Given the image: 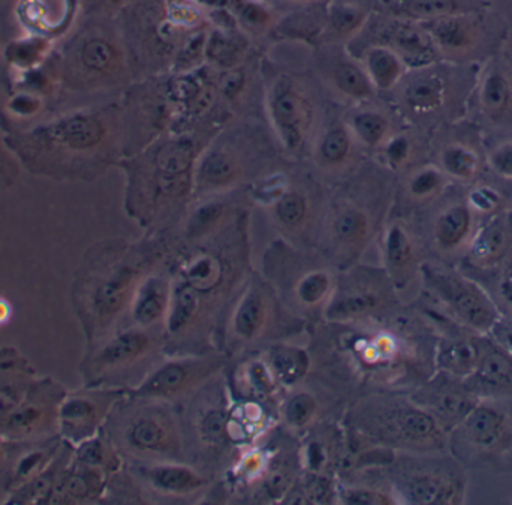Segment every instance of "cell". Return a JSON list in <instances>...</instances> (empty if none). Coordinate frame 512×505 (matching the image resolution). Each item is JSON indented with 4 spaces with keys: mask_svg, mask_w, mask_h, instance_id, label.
<instances>
[{
    "mask_svg": "<svg viewBox=\"0 0 512 505\" xmlns=\"http://www.w3.org/2000/svg\"><path fill=\"white\" fill-rule=\"evenodd\" d=\"M354 420L375 446L411 455L448 452L447 432L406 393L381 392L363 399Z\"/></svg>",
    "mask_w": 512,
    "mask_h": 505,
    "instance_id": "cell-1",
    "label": "cell"
},
{
    "mask_svg": "<svg viewBox=\"0 0 512 505\" xmlns=\"http://www.w3.org/2000/svg\"><path fill=\"white\" fill-rule=\"evenodd\" d=\"M448 453L468 471L512 474V399H481L448 434Z\"/></svg>",
    "mask_w": 512,
    "mask_h": 505,
    "instance_id": "cell-2",
    "label": "cell"
},
{
    "mask_svg": "<svg viewBox=\"0 0 512 505\" xmlns=\"http://www.w3.org/2000/svg\"><path fill=\"white\" fill-rule=\"evenodd\" d=\"M385 468L397 503L462 505L468 501L469 471L448 452L403 453Z\"/></svg>",
    "mask_w": 512,
    "mask_h": 505,
    "instance_id": "cell-3",
    "label": "cell"
},
{
    "mask_svg": "<svg viewBox=\"0 0 512 505\" xmlns=\"http://www.w3.org/2000/svg\"><path fill=\"white\" fill-rule=\"evenodd\" d=\"M420 279L424 303L472 332L486 335L501 317L486 288L463 270L424 263Z\"/></svg>",
    "mask_w": 512,
    "mask_h": 505,
    "instance_id": "cell-4",
    "label": "cell"
},
{
    "mask_svg": "<svg viewBox=\"0 0 512 505\" xmlns=\"http://www.w3.org/2000/svg\"><path fill=\"white\" fill-rule=\"evenodd\" d=\"M267 258L268 284L292 311L310 315L327 308L337 281L328 260L300 254L282 242Z\"/></svg>",
    "mask_w": 512,
    "mask_h": 505,
    "instance_id": "cell-5",
    "label": "cell"
},
{
    "mask_svg": "<svg viewBox=\"0 0 512 505\" xmlns=\"http://www.w3.org/2000/svg\"><path fill=\"white\" fill-rule=\"evenodd\" d=\"M345 272L342 279H337L325 308L328 320H385L402 311L399 293L384 269L351 267Z\"/></svg>",
    "mask_w": 512,
    "mask_h": 505,
    "instance_id": "cell-6",
    "label": "cell"
},
{
    "mask_svg": "<svg viewBox=\"0 0 512 505\" xmlns=\"http://www.w3.org/2000/svg\"><path fill=\"white\" fill-rule=\"evenodd\" d=\"M268 123L277 143L289 155H298L312 137L315 107L300 78L279 72L265 87Z\"/></svg>",
    "mask_w": 512,
    "mask_h": 505,
    "instance_id": "cell-7",
    "label": "cell"
},
{
    "mask_svg": "<svg viewBox=\"0 0 512 505\" xmlns=\"http://www.w3.org/2000/svg\"><path fill=\"white\" fill-rule=\"evenodd\" d=\"M143 399L140 407H131L117 425L119 443L126 452L138 458L162 462L176 459L180 449L179 428L176 417L159 399L149 405Z\"/></svg>",
    "mask_w": 512,
    "mask_h": 505,
    "instance_id": "cell-8",
    "label": "cell"
},
{
    "mask_svg": "<svg viewBox=\"0 0 512 505\" xmlns=\"http://www.w3.org/2000/svg\"><path fill=\"white\" fill-rule=\"evenodd\" d=\"M375 231V210L369 200L357 194L339 197L324 222V248L327 260L342 270L351 269L361 257Z\"/></svg>",
    "mask_w": 512,
    "mask_h": 505,
    "instance_id": "cell-9",
    "label": "cell"
},
{
    "mask_svg": "<svg viewBox=\"0 0 512 505\" xmlns=\"http://www.w3.org/2000/svg\"><path fill=\"white\" fill-rule=\"evenodd\" d=\"M198 155L194 141L185 135H173L156 144L149 162V188L156 207H174L194 191Z\"/></svg>",
    "mask_w": 512,
    "mask_h": 505,
    "instance_id": "cell-10",
    "label": "cell"
},
{
    "mask_svg": "<svg viewBox=\"0 0 512 505\" xmlns=\"http://www.w3.org/2000/svg\"><path fill=\"white\" fill-rule=\"evenodd\" d=\"M385 45L396 51L408 68L423 69L438 60L439 50L423 24L408 18H375L367 21L364 29L346 47Z\"/></svg>",
    "mask_w": 512,
    "mask_h": 505,
    "instance_id": "cell-11",
    "label": "cell"
},
{
    "mask_svg": "<svg viewBox=\"0 0 512 505\" xmlns=\"http://www.w3.org/2000/svg\"><path fill=\"white\" fill-rule=\"evenodd\" d=\"M408 396L447 434L459 426L481 401L466 378L454 377L442 371L433 372Z\"/></svg>",
    "mask_w": 512,
    "mask_h": 505,
    "instance_id": "cell-12",
    "label": "cell"
},
{
    "mask_svg": "<svg viewBox=\"0 0 512 505\" xmlns=\"http://www.w3.org/2000/svg\"><path fill=\"white\" fill-rule=\"evenodd\" d=\"M195 243V242H192ZM198 246L180 263L177 281L197 291L206 306L224 297L239 278V267L227 257L225 248Z\"/></svg>",
    "mask_w": 512,
    "mask_h": 505,
    "instance_id": "cell-13",
    "label": "cell"
},
{
    "mask_svg": "<svg viewBox=\"0 0 512 505\" xmlns=\"http://www.w3.org/2000/svg\"><path fill=\"white\" fill-rule=\"evenodd\" d=\"M237 138L221 137L201 150L194 168V194L215 195L242 182L246 174L245 152Z\"/></svg>",
    "mask_w": 512,
    "mask_h": 505,
    "instance_id": "cell-14",
    "label": "cell"
},
{
    "mask_svg": "<svg viewBox=\"0 0 512 505\" xmlns=\"http://www.w3.org/2000/svg\"><path fill=\"white\" fill-rule=\"evenodd\" d=\"M511 263L512 209L504 207L478 225L465 254L468 272H463L477 278L504 269Z\"/></svg>",
    "mask_w": 512,
    "mask_h": 505,
    "instance_id": "cell-15",
    "label": "cell"
},
{
    "mask_svg": "<svg viewBox=\"0 0 512 505\" xmlns=\"http://www.w3.org/2000/svg\"><path fill=\"white\" fill-rule=\"evenodd\" d=\"M222 368L221 357H189L171 360L159 366L143 384L135 390L137 398L164 399L182 396L215 375Z\"/></svg>",
    "mask_w": 512,
    "mask_h": 505,
    "instance_id": "cell-16",
    "label": "cell"
},
{
    "mask_svg": "<svg viewBox=\"0 0 512 505\" xmlns=\"http://www.w3.org/2000/svg\"><path fill=\"white\" fill-rule=\"evenodd\" d=\"M315 59L328 84L337 95L351 102H366L376 95L375 87L360 59L345 44H321Z\"/></svg>",
    "mask_w": 512,
    "mask_h": 505,
    "instance_id": "cell-17",
    "label": "cell"
},
{
    "mask_svg": "<svg viewBox=\"0 0 512 505\" xmlns=\"http://www.w3.org/2000/svg\"><path fill=\"white\" fill-rule=\"evenodd\" d=\"M141 263L123 261L108 270L107 275L99 279L90 294L89 302L84 303L92 329L108 326L123 306L131 302L135 288L141 281Z\"/></svg>",
    "mask_w": 512,
    "mask_h": 505,
    "instance_id": "cell-18",
    "label": "cell"
},
{
    "mask_svg": "<svg viewBox=\"0 0 512 505\" xmlns=\"http://www.w3.org/2000/svg\"><path fill=\"white\" fill-rule=\"evenodd\" d=\"M273 287L261 278H252L231 314V338L240 344H255L267 335L273 320Z\"/></svg>",
    "mask_w": 512,
    "mask_h": 505,
    "instance_id": "cell-19",
    "label": "cell"
},
{
    "mask_svg": "<svg viewBox=\"0 0 512 505\" xmlns=\"http://www.w3.org/2000/svg\"><path fill=\"white\" fill-rule=\"evenodd\" d=\"M382 260L388 278L393 282L397 293L406 290L415 279L421 276L420 249L408 225L391 222L382 236Z\"/></svg>",
    "mask_w": 512,
    "mask_h": 505,
    "instance_id": "cell-20",
    "label": "cell"
},
{
    "mask_svg": "<svg viewBox=\"0 0 512 505\" xmlns=\"http://www.w3.org/2000/svg\"><path fill=\"white\" fill-rule=\"evenodd\" d=\"M478 225V216L472 212L466 200L454 201L442 207L432 224V240L436 251L447 257L462 252L466 254Z\"/></svg>",
    "mask_w": 512,
    "mask_h": 505,
    "instance_id": "cell-21",
    "label": "cell"
},
{
    "mask_svg": "<svg viewBox=\"0 0 512 505\" xmlns=\"http://www.w3.org/2000/svg\"><path fill=\"white\" fill-rule=\"evenodd\" d=\"M466 380L480 399H512V356L484 335L477 369Z\"/></svg>",
    "mask_w": 512,
    "mask_h": 505,
    "instance_id": "cell-22",
    "label": "cell"
},
{
    "mask_svg": "<svg viewBox=\"0 0 512 505\" xmlns=\"http://www.w3.org/2000/svg\"><path fill=\"white\" fill-rule=\"evenodd\" d=\"M155 342V336L150 335L149 329H143V327L125 330L119 335L111 336L93 354L90 374L104 375L134 365L149 354V351L155 347Z\"/></svg>",
    "mask_w": 512,
    "mask_h": 505,
    "instance_id": "cell-23",
    "label": "cell"
},
{
    "mask_svg": "<svg viewBox=\"0 0 512 505\" xmlns=\"http://www.w3.org/2000/svg\"><path fill=\"white\" fill-rule=\"evenodd\" d=\"M328 2L294 6L277 17L270 33L273 41L304 42L316 48L322 44L327 29Z\"/></svg>",
    "mask_w": 512,
    "mask_h": 505,
    "instance_id": "cell-24",
    "label": "cell"
},
{
    "mask_svg": "<svg viewBox=\"0 0 512 505\" xmlns=\"http://www.w3.org/2000/svg\"><path fill=\"white\" fill-rule=\"evenodd\" d=\"M110 398L101 395L71 396L59 410L62 434L74 443L87 441L110 410Z\"/></svg>",
    "mask_w": 512,
    "mask_h": 505,
    "instance_id": "cell-25",
    "label": "cell"
},
{
    "mask_svg": "<svg viewBox=\"0 0 512 505\" xmlns=\"http://www.w3.org/2000/svg\"><path fill=\"white\" fill-rule=\"evenodd\" d=\"M171 299V278L150 273L141 279L131 299V314L138 327L149 329L164 320Z\"/></svg>",
    "mask_w": 512,
    "mask_h": 505,
    "instance_id": "cell-26",
    "label": "cell"
},
{
    "mask_svg": "<svg viewBox=\"0 0 512 505\" xmlns=\"http://www.w3.org/2000/svg\"><path fill=\"white\" fill-rule=\"evenodd\" d=\"M251 41L236 24H210L206 42V65L219 71H228L243 65L251 50Z\"/></svg>",
    "mask_w": 512,
    "mask_h": 505,
    "instance_id": "cell-27",
    "label": "cell"
},
{
    "mask_svg": "<svg viewBox=\"0 0 512 505\" xmlns=\"http://www.w3.org/2000/svg\"><path fill=\"white\" fill-rule=\"evenodd\" d=\"M372 17L369 0H330L322 44L348 45Z\"/></svg>",
    "mask_w": 512,
    "mask_h": 505,
    "instance_id": "cell-28",
    "label": "cell"
},
{
    "mask_svg": "<svg viewBox=\"0 0 512 505\" xmlns=\"http://www.w3.org/2000/svg\"><path fill=\"white\" fill-rule=\"evenodd\" d=\"M204 6H218L228 12L236 26L251 39L270 38L276 24L274 5L268 0H200Z\"/></svg>",
    "mask_w": 512,
    "mask_h": 505,
    "instance_id": "cell-29",
    "label": "cell"
},
{
    "mask_svg": "<svg viewBox=\"0 0 512 505\" xmlns=\"http://www.w3.org/2000/svg\"><path fill=\"white\" fill-rule=\"evenodd\" d=\"M355 57L363 63L376 92L394 89L408 71L402 57L385 45H367L361 48L360 56Z\"/></svg>",
    "mask_w": 512,
    "mask_h": 505,
    "instance_id": "cell-30",
    "label": "cell"
},
{
    "mask_svg": "<svg viewBox=\"0 0 512 505\" xmlns=\"http://www.w3.org/2000/svg\"><path fill=\"white\" fill-rule=\"evenodd\" d=\"M357 146L354 135L346 122H333L315 141V159L319 167L339 171L349 164Z\"/></svg>",
    "mask_w": 512,
    "mask_h": 505,
    "instance_id": "cell-31",
    "label": "cell"
},
{
    "mask_svg": "<svg viewBox=\"0 0 512 505\" xmlns=\"http://www.w3.org/2000/svg\"><path fill=\"white\" fill-rule=\"evenodd\" d=\"M421 24L432 36L439 53H463L468 51L477 39L475 24L471 18L460 12Z\"/></svg>",
    "mask_w": 512,
    "mask_h": 505,
    "instance_id": "cell-32",
    "label": "cell"
},
{
    "mask_svg": "<svg viewBox=\"0 0 512 505\" xmlns=\"http://www.w3.org/2000/svg\"><path fill=\"white\" fill-rule=\"evenodd\" d=\"M270 204L277 225L286 233H303L312 218L309 195L297 186L286 185Z\"/></svg>",
    "mask_w": 512,
    "mask_h": 505,
    "instance_id": "cell-33",
    "label": "cell"
},
{
    "mask_svg": "<svg viewBox=\"0 0 512 505\" xmlns=\"http://www.w3.org/2000/svg\"><path fill=\"white\" fill-rule=\"evenodd\" d=\"M144 477L162 494H191L203 488L206 483L203 477L198 476L191 468L162 462L144 471Z\"/></svg>",
    "mask_w": 512,
    "mask_h": 505,
    "instance_id": "cell-34",
    "label": "cell"
},
{
    "mask_svg": "<svg viewBox=\"0 0 512 505\" xmlns=\"http://www.w3.org/2000/svg\"><path fill=\"white\" fill-rule=\"evenodd\" d=\"M346 123L357 144L366 149H381L391 137L390 119L381 111L372 108L355 111Z\"/></svg>",
    "mask_w": 512,
    "mask_h": 505,
    "instance_id": "cell-35",
    "label": "cell"
},
{
    "mask_svg": "<svg viewBox=\"0 0 512 505\" xmlns=\"http://www.w3.org/2000/svg\"><path fill=\"white\" fill-rule=\"evenodd\" d=\"M228 219V206L225 201L212 198L195 207L185 225V239L198 242L218 233Z\"/></svg>",
    "mask_w": 512,
    "mask_h": 505,
    "instance_id": "cell-36",
    "label": "cell"
},
{
    "mask_svg": "<svg viewBox=\"0 0 512 505\" xmlns=\"http://www.w3.org/2000/svg\"><path fill=\"white\" fill-rule=\"evenodd\" d=\"M450 182L439 165H424L406 180V194L415 203H432L445 194Z\"/></svg>",
    "mask_w": 512,
    "mask_h": 505,
    "instance_id": "cell-37",
    "label": "cell"
},
{
    "mask_svg": "<svg viewBox=\"0 0 512 505\" xmlns=\"http://www.w3.org/2000/svg\"><path fill=\"white\" fill-rule=\"evenodd\" d=\"M83 65L95 74H113L122 66L123 53L119 45L108 36H92L81 48Z\"/></svg>",
    "mask_w": 512,
    "mask_h": 505,
    "instance_id": "cell-38",
    "label": "cell"
},
{
    "mask_svg": "<svg viewBox=\"0 0 512 505\" xmlns=\"http://www.w3.org/2000/svg\"><path fill=\"white\" fill-rule=\"evenodd\" d=\"M439 167L451 182L471 183L480 174L481 159L471 147L453 144L442 150Z\"/></svg>",
    "mask_w": 512,
    "mask_h": 505,
    "instance_id": "cell-39",
    "label": "cell"
},
{
    "mask_svg": "<svg viewBox=\"0 0 512 505\" xmlns=\"http://www.w3.org/2000/svg\"><path fill=\"white\" fill-rule=\"evenodd\" d=\"M388 6L396 17L408 18L417 23L459 14L457 0H388Z\"/></svg>",
    "mask_w": 512,
    "mask_h": 505,
    "instance_id": "cell-40",
    "label": "cell"
},
{
    "mask_svg": "<svg viewBox=\"0 0 512 505\" xmlns=\"http://www.w3.org/2000/svg\"><path fill=\"white\" fill-rule=\"evenodd\" d=\"M406 105L417 113L438 110L444 101V83L435 74L412 78L403 92Z\"/></svg>",
    "mask_w": 512,
    "mask_h": 505,
    "instance_id": "cell-41",
    "label": "cell"
},
{
    "mask_svg": "<svg viewBox=\"0 0 512 505\" xmlns=\"http://www.w3.org/2000/svg\"><path fill=\"white\" fill-rule=\"evenodd\" d=\"M512 87L504 72L493 68L487 72L481 83L480 102L483 110L492 119H499L510 107Z\"/></svg>",
    "mask_w": 512,
    "mask_h": 505,
    "instance_id": "cell-42",
    "label": "cell"
},
{
    "mask_svg": "<svg viewBox=\"0 0 512 505\" xmlns=\"http://www.w3.org/2000/svg\"><path fill=\"white\" fill-rule=\"evenodd\" d=\"M72 0H27L24 18L42 30H56L68 23Z\"/></svg>",
    "mask_w": 512,
    "mask_h": 505,
    "instance_id": "cell-43",
    "label": "cell"
},
{
    "mask_svg": "<svg viewBox=\"0 0 512 505\" xmlns=\"http://www.w3.org/2000/svg\"><path fill=\"white\" fill-rule=\"evenodd\" d=\"M271 374L283 384H294L306 374L307 356L303 351L291 347H274L268 353Z\"/></svg>",
    "mask_w": 512,
    "mask_h": 505,
    "instance_id": "cell-44",
    "label": "cell"
},
{
    "mask_svg": "<svg viewBox=\"0 0 512 505\" xmlns=\"http://www.w3.org/2000/svg\"><path fill=\"white\" fill-rule=\"evenodd\" d=\"M474 279L486 288L499 314L512 320V263L504 269Z\"/></svg>",
    "mask_w": 512,
    "mask_h": 505,
    "instance_id": "cell-45",
    "label": "cell"
},
{
    "mask_svg": "<svg viewBox=\"0 0 512 505\" xmlns=\"http://www.w3.org/2000/svg\"><path fill=\"white\" fill-rule=\"evenodd\" d=\"M466 203L478 218H490L504 209V195L495 186L478 183L466 195Z\"/></svg>",
    "mask_w": 512,
    "mask_h": 505,
    "instance_id": "cell-46",
    "label": "cell"
},
{
    "mask_svg": "<svg viewBox=\"0 0 512 505\" xmlns=\"http://www.w3.org/2000/svg\"><path fill=\"white\" fill-rule=\"evenodd\" d=\"M316 411H318V402L315 396L298 392L286 401L283 407V419L291 428H306L315 420Z\"/></svg>",
    "mask_w": 512,
    "mask_h": 505,
    "instance_id": "cell-47",
    "label": "cell"
},
{
    "mask_svg": "<svg viewBox=\"0 0 512 505\" xmlns=\"http://www.w3.org/2000/svg\"><path fill=\"white\" fill-rule=\"evenodd\" d=\"M99 489H101L99 474L96 473L95 468L87 467V465L86 470L77 471V473L72 474L66 480L65 485L62 486L63 494L68 495V497L78 498V500L93 497Z\"/></svg>",
    "mask_w": 512,
    "mask_h": 505,
    "instance_id": "cell-48",
    "label": "cell"
},
{
    "mask_svg": "<svg viewBox=\"0 0 512 505\" xmlns=\"http://www.w3.org/2000/svg\"><path fill=\"white\" fill-rule=\"evenodd\" d=\"M381 149L385 162L393 170L403 167L411 159L412 144L406 135H393Z\"/></svg>",
    "mask_w": 512,
    "mask_h": 505,
    "instance_id": "cell-49",
    "label": "cell"
},
{
    "mask_svg": "<svg viewBox=\"0 0 512 505\" xmlns=\"http://www.w3.org/2000/svg\"><path fill=\"white\" fill-rule=\"evenodd\" d=\"M487 164L492 168L493 173L505 180H512V141L501 144L492 150Z\"/></svg>",
    "mask_w": 512,
    "mask_h": 505,
    "instance_id": "cell-50",
    "label": "cell"
},
{
    "mask_svg": "<svg viewBox=\"0 0 512 505\" xmlns=\"http://www.w3.org/2000/svg\"><path fill=\"white\" fill-rule=\"evenodd\" d=\"M486 335L493 344L512 356V320L510 318L501 315Z\"/></svg>",
    "mask_w": 512,
    "mask_h": 505,
    "instance_id": "cell-51",
    "label": "cell"
},
{
    "mask_svg": "<svg viewBox=\"0 0 512 505\" xmlns=\"http://www.w3.org/2000/svg\"><path fill=\"white\" fill-rule=\"evenodd\" d=\"M42 453H32V455H27L23 461L20 462V465L17 467V471H15V479L23 480L26 477H29L30 474L33 473V468H38L41 465L42 461Z\"/></svg>",
    "mask_w": 512,
    "mask_h": 505,
    "instance_id": "cell-52",
    "label": "cell"
},
{
    "mask_svg": "<svg viewBox=\"0 0 512 505\" xmlns=\"http://www.w3.org/2000/svg\"><path fill=\"white\" fill-rule=\"evenodd\" d=\"M12 308L5 299H0V326H5L11 320Z\"/></svg>",
    "mask_w": 512,
    "mask_h": 505,
    "instance_id": "cell-53",
    "label": "cell"
},
{
    "mask_svg": "<svg viewBox=\"0 0 512 505\" xmlns=\"http://www.w3.org/2000/svg\"><path fill=\"white\" fill-rule=\"evenodd\" d=\"M292 6L312 5V3L330 2V0H282Z\"/></svg>",
    "mask_w": 512,
    "mask_h": 505,
    "instance_id": "cell-54",
    "label": "cell"
},
{
    "mask_svg": "<svg viewBox=\"0 0 512 505\" xmlns=\"http://www.w3.org/2000/svg\"><path fill=\"white\" fill-rule=\"evenodd\" d=\"M3 458H5V444L0 440V462L3 461Z\"/></svg>",
    "mask_w": 512,
    "mask_h": 505,
    "instance_id": "cell-55",
    "label": "cell"
},
{
    "mask_svg": "<svg viewBox=\"0 0 512 505\" xmlns=\"http://www.w3.org/2000/svg\"><path fill=\"white\" fill-rule=\"evenodd\" d=\"M268 2H271V3H273V0H268Z\"/></svg>",
    "mask_w": 512,
    "mask_h": 505,
    "instance_id": "cell-56",
    "label": "cell"
}]
</instances>
